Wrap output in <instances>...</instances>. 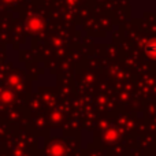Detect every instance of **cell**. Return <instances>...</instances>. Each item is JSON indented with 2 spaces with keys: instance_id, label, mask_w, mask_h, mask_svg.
<instances>
[{
  "instance_id": "cell-1",
  "label": "cell",
  "mask_w": 156,
  "mask_h": 156,
  "mask_svg": "<svg viewBox=\"0 0 156 156\" xmlns=\"http://www.w3.org/2000/svg\"><path fill=\"white\" fill-rule=\"evenodd\" d=\"M145 54L151 59L156 60V40H151L145 44Z\"/></svg>"
}]
</instances>
